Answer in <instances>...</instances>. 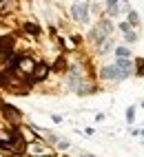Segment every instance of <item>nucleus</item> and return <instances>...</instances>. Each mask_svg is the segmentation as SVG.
I'll return each instance as SVG.
<instances>
[{"instance_id": "nucleus-20", "label": "nucleus", "mask_w": 144, "mask_h": 157, "mask_svg": "<svg viewBox=\"0 0 144 157\" xmlns=\"http://www.w3.org/2000/svg\"><path fill=\"white\" fill-rule=\"evenodd\" d=\"M80 157H93V155H80Z\"/></svg>"}, {"instance_id": "nucleus-6", "label": "nucleus", "mask_w": 144, "mask_h": 157, "mask_svg": "<svg viewBox=\"0 0 144 157\" xmlns=\"http://www.w3.org/2000/svg\"><path fill=\"white\" fill-rule=\"evenodd\" d=\"M71 16H73V20H78V22L84 25L89 20V11H87V5H73L71 7Z\"/></svg>"}, {"instance_id": "nucleus-4", "label": "nucleus", "mask_w": 144, "mask_h": 157, "mask_svg": "<svg viewBox=\"0 0 144 157\" xmlns=\"http://www.w3.org/2000/svg\"><path fill=\"white\" fill-rule=\"evenodd\" d=\"M11 51H14V38L11 36L0 38V60H9L11 58Z\"/></svg>"}, {"instance_id": "nucleus-10", "label": "nucleus", "mask_w": 144, "mask_h": 157, "mask_svg": "<svg viewBox=\"0 0 144 157\" xmlns=\"http://www.w3.org/2000/svg\"><path fill=\"white\" fill-rule=\"evenodd\" d=\"M107 11H109V16H118L120 13V0H107Z\"/></svg>"}, {"instance_id": "nucleus-7", "label": "nucleus", "mask_w": 144, "mask_h": 157, "mask_svg": "<svg viewBox=\"0 0 144 157\" xmlns=\"http://www.w3.org/2000/svg\"><path fill=\"white\" fill-rule=\"evenodd\" d=\"M113 64H115V67H118V69H120L122 73H124L126 78L131 75V71H133V62H131L129 58H118L115 62H113Z\"/></svg>"}, {"instance_id": "nucleus-16", "label": "nucleus", "mask_w": 144, "mask_h": 157, "mask_svg": "<svg viewBox=\"0 0 144 157\" xmlns=\"http://www.w3.org/2000/svg\"><path fill=\"white\" fill-rule=\"evenodd\" d=\"M126 42H138V33L129 31V33H126Z\"/></svg>"}, {"instance_id": "nucleus-3", "label": "nucleus", "mask_w": 144, "mask_h": 157, "mask_svg": "<svg viewBox=\"0 0 144 157\" xmlns=\"http://www.w3.org/2000/svg\"><path fill=\"white\" fill-rule=\"evenodd\" d=\"M0 109H2V113H5L7 120H11V126H18V124L22 122V115L18 113V109L9 106V104H5V102H0Z\"/></svg>"}, {"instance_id": "nucleus-12", "label": "nucleus", "mask_w": 144, "mask_h": 157, "mask_svg": "<svg viewBox=\"0 0 144 157\" xmlns=\"http://www.w3.org/2000/svg\"><path fill=\"white\" fill-rule=\"evenodd\" d=\"M25 31H29V33L38 36V33H40V27H36L33 22H27V25H25Z\"/></svg>"}, {"instance_id": "nucleus-9", "label": "nucleus", "mask_w": 144, "mask_h": 157, "mask_svg": "<svg viewBox=\"0 0 144 157\" xmlns=\"http://www.w3.org/2000/svg\"><path fill=\"white\" fill-rule=\"evenodd\" d=\"M47 73H49V67L45 64V62H38V67H36V71H33V80L38 82V80H45L47 78Z\"/></svg>"}, {"instance_id": "nucleus-5", "label": "nucleus", "mask_w": 144, "mask_h": 157, "mask_svg": "<svg viewBox=\"0 0 144 157\" xmlns=\"http://www.w3.org/2000/svg\"><path fill=\"white\" fill-rule=\"evenodd\" d=\"M14 135H16V126H11L9 131H0V151H9L11 148Z\"/></svg>"}, {"instance_id": "nucleus-19", "label": "nucleus", "mask_w": 144, "mask_h": 157, "mask_svg": "<svg viewBox=\"0 0 144 157\" xmlns=\"http://www.w3.org/2000/svg\"><path fill=\"white\" fill-rule=\"evenodd\" d=\"M64 67V58H58V62H56V69L60 71V69H62Z\"/></svg>"}, {"instance_id": "nucleus-8", "label": "nucleus", "mask_w": 144, "mask_h": 157, "mask_svg": "<svg viewBox=\"0 0 144 157\" xmlns=\"http://www.w3.org/2000/svg\"><path fill=\"white\" fill-rule=\"evenodd\" d=\"M27 151L31 153V157H42L45 151H47V146H42L40 142H33V144H29V146H27Z\"/></svg>"}, {"instance_id": "nucleus-2", "label": "nucleus", "mask_w": 144, "mask_h": 157, "mask_svg": "<svg viewBox=\"0 0 144 157\" xmlns=\"http://www.w3.org/2000/svg\"><path fill=\"white\" fill-rule=\"evenodd\" d=\"M100 78H102V80H115V82H120V80H124L126 75H124V73H122L115 64H107V67H102Z\"/></svg>"}, {"instance_id": "nucleus-15", "label": "nucleus", "mask_w": 144, "mask_h": 157, "mask_svg": "<svg viewBox=\"0 0 144 157\" xmlns=\"http://www.w3.org/2000/svg\"><path fill=\"white\" fill-rule=\"evenodd\" d=\"M129 22H131V25H138V22H140V20H138V13H135V11H129Z\"/></svg>"}, {"instance_id": "nucleus-22", "label": "nucleus", "mask_w": 144, "mask_h": 157, "mask_svg": "<svg viewBox=\"0 0 144 157\" xmlns=\"http://www.w3.org/2000/svg\"><path fill=\"white\" fill-rule=\"evenodd\" d=\"M42 157H49V155H42Z\"/></svg>"}, {"instance_id": "nucleus-1", "label": "nucleus", "mask_w": 144, "mask_h": 157, "mask_svg": "<svg viewBox=\"0 0 144 157\" xmlns=\"http://www.w3.org/2000/svg\"><path fill=\"white\" fill-rule=\"evenodd\" d=\"M111 31H113V25L109 22V20H102V22H100L93 31H91V38H93V40H95V44L100 47L102 42H104V40H109L107 36L111 33Z\"/></svg>"}, {"instance_id": "nucleus-13", "label": "nucleus", "mask_w": 144, "mask_h": 157, "mask_svg": "<svg viewBox=\"0 0 144 157\" xmlns=\"http://www.w3.org/2000/svg\"><path fill=\"white\" fill-rule=\"evenodd\" d=\"M133 120H135V106H129L126 109V122L133 124Z\"/></svg>"}, {"instance_id": "nucleus-14", "label": "nucleus", "mask_w": 144, "mask_h": 157, "mask_svg": "<svg viewBox=\"0 0 144 157\" xmlns=\"http://www.w3.org/2000/svg\"><path fill=\"white\" fill-rule=\"evenodd\" d=\"M115 56H118V58H129V49H124V47H115Z\"/></svg>"}, {"instance_id": "nucleus-21", "label": "nucleus", "mask_w": 144, "mask_h": 157, "mask_svg": "<svg viewBox=\"0 0 144 157\" xmlns=\"http://www.w3.org/2000/svg\"><path fill=\"white\" fill-rule=\"evenodd\" d=\"M140 135H144V128H140Z\"/></svg>"}, {"instance_id": "nucleus-18", "label": "nucleus", "mask_w": 144, "mask_h": 157, "mask_svg": "<svg viewBox=\"0 0 144 157\" xmlns=\"http://www.w3.org/2000/svg\"><path fill=\"white\" fill-rule=\"evenodd\" d=\"M120 29L124 31V33H129V31H131V22H120Z\"/></svg>"}, {"instance_id": "nucleus-17", "label": "nucleus", "mask_w": 144, "mask_h": 157, "mask_svg": "<svg viewBox=\"0 0 144 157\" xmlns=\"http://www.w3.org/2000/svg\"><path fill=\"white\" fill-rule=\"evenodd\" d=\"M56 146H58V148H69V146H71V142H69V140H60Z\"/></svg>"}, {"instance_id": "nucleus-11", "label": "nucleus", "mask_w": 144, "mask_h": 157, "mask_svg": "<svg viewBox=\"0 0 144 157\" xmlns=\"http://www.w3.org/2000/svg\"><path fill=\"white\" fill-rule=\"evenodd\" d=\"M138 69H135V75L138 78H144V58H138Z\"/></svg>"}]
</instances>
